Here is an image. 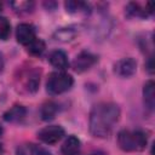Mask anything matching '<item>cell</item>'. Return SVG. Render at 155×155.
<instances>
[{"label": "cell", "instance_id": "52a82bcc", "mask_svg": "<svg viewBox=\"0 0 155 155\" xmlns=\"http://www.w3.org/2000/svg\"><path fill=\"white\" fill-rule=\"evenodd\" d=\"M16 39L21 45L28 46L29 44H31L36 39L34 27L31 24H28V23L18 24V27L16 29Z\"/></svg>", "mask_w": 155, "mask_h": 155}, {"label": "cell", "instance_id": "ba28073f", "mask_svg": "<svg viewBox=\"0 0 155 155\" xmlns=\"http://www.w3.org/2000/svg\"><path fill=\"white\" fill-rule=\"evenodd\" d=\"M50 63L59 69V70H65L69 67V61H68V56L64 51L62 50H54L53 52H51L50 54Z\"/></svg>", "mask_w": 155, "mask_h": 155}, {"label": "cell", "instance_id": "277c9868", "mask_svg": "<svg viewBox=\"0 0 155 155\" xmlns=\"http://www.w3.org/2000/svg\"><path fill=\"white\" fill-rule=\"evenodd\" d=\"M64 136V130L59 125H50L38 132V138L46 144H54Z\"/></svg>", "mask_w": 155, "mask_h": 155}, {"label": "cell", "instance_id": "cb8c5ba5", "mask_svg": "<svg viewBox=\"0 0 155 155\" xmlns=\"http://www.w3.org/2000/svg\"><path fill=\"white\" fill-rule=\"evenodd\" d=\"M0 8H1V5H0Z\"/></svg>", "mask_w": 155, "mask_h": 155}, {"label": "cell", "instance_id": "ffe728a7", "mask_svg": "<svg viewBox=\"0 0 155 155\" xmlns=\"http://www.w3.org/2000/svg\"><path fill=\"white\" fill-rule=\"evenodd\" d=\"M2 69H4V59H2V54L0 52V74H1Z\"/></svg>", "mask_w": 155, "mask_h": 155}, {"label": "cell", "instance_id": "5b68a950", "mask_svg": "<svg viewBox=\"0 0 155 155\" xmlns=\"http://www.w3.org/2000/svg\"><path fill=\"white\" fill-rule=\"evenodd\" d=\"M96 62H97V57L93 53L88 51H82L75 57L73 62V69L76 73H84L88 70Z\"/></svg>", "mask_w": 155, "mask_h": 155}, {"label": "cell", "instance_id": "4fadbf2b", "mask_svg": "<svg viewBox=\"0 0 155 155\" xmlns=\"http://www.w3.org/2000/svg\"><path fill=\"white\" fill-rule=\"evenodd\" d=\"M57 110H58V107L56 103L53 102H47L42 105L41 108V117L42 120H51L56 116L57 114Z\"/></svg>", "mask_w": 155, "mask_h": 155}, {"label": "cell", "instance_id": "3957f363", "mask_svg": "<svg viewBox=\"0 0 155 155\" xmlns=\"http://www.w3.org/2000/svg\"><path fill=\"white\" fill-rule=\"evenodd\" d=\"M73 78L63 71H54L48 75L46 87L47 92L51 94H61L63 92H67L73 86Z\"/></svg>", "mask_w": 155, "mask_h": 155}, {"label": "cell", "instance_id": "7a4b0ae2", "mask_svg": "<svg viewBox=\"0 0 155 155\" xmlns=\"http://www.w3.org/2000/svg\"><path fill=\"white\" fill-rule=\"evenodd\" d=\"M117 143L124 151H140L145 148L148 138L140 130H122L117 134Z\"/></svg>", "mask_w": 155, "mask_h": 155}, {"label": "cell", "instance_id": "7c38bea8", "mask_svg": "<svg viewBox=\"0 0 155 155\" xmlns=\"http://www.w3.org/2000/svg\"><path fill=\"white\" fill-rule=\"evenodd\" d=\"M76 30L73 28H59L53 33V39L61 42H69L76 36Z\"/></svg>", "mask_w": 155, "mask_h": 155}, {"label": "cell", "instance_id": "6da1fadb", "mask_svg": "<svg viewBox=\"0 0 155 155\" xmlns=\"http://www.w3.org/2000/svg\"><path fill=\"white\" fill-rule=\"evenodd\" d=\"M120 117V108L114 103H98L90 113V132L93 137H108Z\"/></svg>", "mask_w": 155, "mask_h": 155}, {"label": "cell", "instance_id": "30bf717a", "mask_svg": "<svg viewBox=\"0 0 155 155\" xmlns=\"http://www.w3.org/2000/svg\"><path fill=\"white\" fill-rule=\"evenodd\" d=\"M143 98H144V104L149 110H153L155 107V84L153 80L148 81L144 85L143 88Z\"/></svg>", "mask_w": 155, "mask_h": 155}, {"label": "cell", "instance_id": "8fae6325", "mask_svg": "<svg viewBox=\"0 0 155 155\" xmlns=\"http://www.w3.org/2000/svg\"><path fill=\"white\" fill-rule=\"evenodd\" d=\"M25 114L27 109L23 105H15L4 114V119L8 122H18L22 119H24Z\"/></svg>", "mask_w": 155, "mask_h": 155}, {"label": "cell", "instance_id": "2e32d148", "mask_svg": "<svg viewBox=\"0 0 155 155\" xmlns=\"http://www.w3.org/2000/svg\"><path fill=\"white\" fill-rule=\"evenodd\" d=\"M11 33V24L6 17H0V40H7Z\"/></svg>", "mask_w": 155, "mask_h": 155}, {"label": "cell", "instance_id": "9a60e30c", "mask_svg": "<svg viewBox=\"0 0 155 155\" xmlns=\"http://www.w3.org/2000/svg\"><path fill=\"white\" fill-rule=\"evenodd\" d=\"M64 6H65L67 12L69 13H79V12L85 11V8L87 7L86 2H82V1H67Z\"/></svg>", "mask_w": 155, "mask_h": 155}, {"label": "cell", "instance_id": "5bb4252c", "mask_svg": "<svg viewBox=\"0 0 155 155\" xmlns=\"http://www.w3.org/2000/svg\"><path fill=\"white\" fill-rule=\"evenodd\" d=\"M45 48H46L45 42L40 39H35L31 44L28 45V52L33 56H40L45 51Z\"/></svg>", "mask_w": 155, "mask_h": 155}, {"label": "cell", "instance_id": "9c48e42d", "mask_svg": "<svg viewBox=\"0 0 155 155\" xmlns=\"http://www.w3.org/2000/svg\"><path fill=\"white\" fill-rule=\"evenodd\" d=\"M80 139L75 136H69L61 147V151L63 155H76L80 150Z\"/></svg>", "mask_w": 155, "mask_h": 155}, {"label": "cell", "instance_id": "7402d4cb", "mask_svg": "<svg viewBox=\"0 0 155 155\" xmlns=\"http://www.w3.org/2000/svg\"><path fill=\"white\" fill-rule=\"evenodd\" d=\"M88 155H105V154L104 153H101V151H97V153H91Z\"/></svg>", "mask_w": 155, "mask_h": 155}, {"label": "cell", "instance_id": "44dd1931", "mask_svg": "<svg viewBox=\"0 0 155 155\" xmlns=\"http://www.w3.org/2000/svg\"><path fill=\"white\" fill-rule=\"evenodd\" d=\"M148 67H149V68H148V69H149V71H150V73H153V58H151V57L149 58V64H148Z\"/></svg>", "mask_w": 155, "mask_h": 155}, {"label": "cell", "instance_id": "d6986e66", "mask_svg": "<svg viewBox=\"0 0 155 155\" xmlns=\"http://www.w3.org/2000/svg\"><path fill=\"white\" fill-rule=\"evenodd\" d=\"M34 151H35V155H52L48 150H46L45 148L40 147V145H35L34 144Z\"/></svg>", "mask_w": 155, "mask_h": 155}, {"label": "cell", "instance_id": "e0dca14e", "mask_svg": "<svg viewBox=\"0 0 155 155\" xmlns=\"http://www.w3.org/2000/svg\"><path fill=\"white\" fill-rule=\"evenodd\" d=\"M11 6L16 12L22 13V12H29L33 8L34 4L31 1H13L11 2Z\"/></svg>", "mask_w": 155, "mask_h": 155}, {"label": "cell", "instance_id": "ac0fdd59", "mask_svg": "<svg viewBox=\"0 0 155 155\" xmlns=\"http://www.w3.org/2000/svg\"><path fill=\"white\" fill-rule=\"evenodd\" d=\"M17 155H35L34 144H23L17 149Z\"/></svg>", "mask_w": 155, "mask_h": 155}, {"label": "cell", "instance_id": "8992f818", "mask_svg": "<svg viewBox=\"0 0 155 155\" xmlns=\"http://www.w3.org/2000/svg\"><path fill=\"white\" fill-rule=\"evenodd\" d=\"M137 70V62L136 59L127 57L117 61L114 64V71L121 78H130L132 76Z\"/></svg>", "mask_w": 155, "mask_h": 155}, {"label": "cell", "instance_id": "603a6c76", "mask_svg": "<svg viewBox=\"0 0 155 155\" xmlns=\"http://www.w3.org/2000/svg\"><path fill=\"white\" fill-rule=\"evenodd\" d=\"M1 133H2V128H1V126H0V136H1Z\"/></svg>", "mask_w": 155, "mask_h": 155}]
</instances>
